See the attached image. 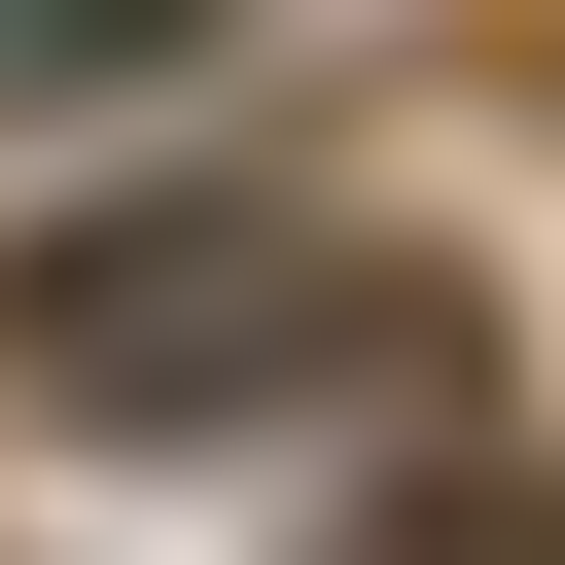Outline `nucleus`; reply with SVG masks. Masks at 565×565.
Wrapping results in <instances>:
<instances>
[{"label": "nucleus", "mask_w": 565, "mask_h": 565, "mask_svg": "<svg viewBox=\"0 0 565 565\" xmlns=\"http://www.w3.org/2000/svg\"><path fill=\"white\" fill-rule=\"evenodd\" d=\"M318 353H424V282H388V247H318V212H247V177L0 247V388H35V424H106V459H177V424H282Z\"/></svg>", "instance_id": "nucleus-1"}, {"label": "nucleus", "mask_w": 565, "mask_h": 565, "mask_svg": "<svg viewBox=\"0 0 565 565\" xmlns=\"http://www.w3.org/2000/svg\"><path fill=\"white\" fill-rule=\"evenodd\" d=\"M318 565H565V494H530V459H388Z\"/></svg>", "instance_id": "nucleus-2"}, {"label": "nucleus", "mask_w": 565, "mask_h": 565, "mask_svg": "<svg viewBox=\"0 0 565 565\" xmlns=\"http://www.w3.org/2000/svg\"><path fill=\"white\" fill-rule=\"evenodd\" d=\"M212 0H0V71H177Z\"/></svg>", "instance_id": "nucleus-3"}]
</instances>
